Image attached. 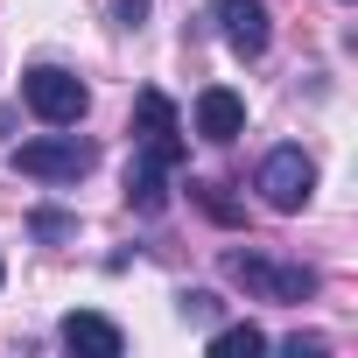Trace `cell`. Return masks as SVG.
I'll return each mask as SVG.
<instances>
[{"instance_id": "5b68a950", "label": "cell", "mask_w": 358, "mask_h": 358, "mask_svg": "<svg viewBox=\"0 0 358 358\" xmlns=\"http://www.w3.org/2000/svg\"><path fill=\"white\" fill-rule=\"evenodd\" d=\"M134 148H155L169 169H183L190 162V141H183V120H176V106H169V92H134Z\"/></svg>"}, {"instance_id": "3957f363", "label": "cell", "mask_w": 358, "mask_h": 358, "mask_svg": "<svg viewBox=\"0 0 358 358\" xmlns=\"http://www.w3.org/2000/svg\"><path fill=\"white\" fill-rule=\"evenodd\" d=\"M253 190H260V204H267V211L295 218V211L316 197V162H309L302 148H267V155H260V169H253Z\"/></svg>"}, {"instance_id": "9c48e42d", "label": "cell", "mask_w": 358, "mask_h": 358, "mask_svg": "<svg viewBox=\"0 0 358 358\" xmlns=\"http://www.w3.org/2000/svg\"><path fill=\"white\" fill-rule=\"evenodd\" d=\"M57 344H64V351H85V358H120V351H127L120 323H113V316H92V309H71V316L57 323Z\"/></svg>"}, {"instance_id": "277c9868", "label": "cell", "mask_w": 358, "mask_h": 358, "mask_svg": "<svg viewBox=\"0 0 358 358\" xmlns=\"http://www.w3.org/2000/svg\"><path fill=\"white\" fill-rule=\"evenodd\" d=\"M8 162H15L22 176H36V183H78V176H92L99 148L57 127V134H43V141H22V148H15Z\"/></svg>"}, {"instance_id": "4fadbf2b", "label": "cell", "mask_w": 358, "mask_h": 358, "mask_svg": "<svg viewBox=\"0 0 358 358\" xmlns=\"http://www.w3.org/2000/svg\"><path fill=\"white\" fill-rule=\"evenodd\" d=\"M281 351H295V358H323V351H330V337H316V330H295V337H281Z\"/></svg>"}, {"instance_id": "5bb4252c", "label": "cell", "mask_w": 358, "mask_h": 358, "mask_svg": "<svg viewBox=\"0 0 358 358\" xmlns=\"http://www.w3.org/2000/svg\"><path fill=\"white\" fill-rule=\"evenodd\" d=\"M211 309H218L211 288H183V316H211Z\"/></svg>"}, {"instance_id": "7c38bea8", "label": "cell", "mask_w": 358, "mask_h": 358, "mask_svg": "<svg viewBox=\"0 0 358 358\" xmlns=\"http://www.w3.org/2000/svg\"><path fill=\"white\" fill-rule=\"evenodd\" d=\"M29 232H36V239H71V232H78V218H64V211H36V218H29Z\"/></svg>"}, {"instance_id": "8992f818", "label": "cell", "mask_w": 358, "mask_h": 358, "mask_svg": "<svg viewBox=\"0 0 358 358\" xmlns=\"http://www.w3.org/2000/svg\"><path fill=\"white\" fill-rule=\"evenodd\" d=\"M211 22H218V36H225V50L232 57H267V43H274V15H267V0H211Z\"/></svg>"}, {"instance_id": "2e32d148", "label": "cell", "mask_w": 358, "mask_h": 358, "mask_svg": "<svg viewBox=\"0 0 358 358\" xmlns=\"http://www.w3.org/2000/svg\"><path fill=\"white\" fill-rule=\"evenodd\" d=\"M0 281H8V267H0Z\"/></svg>"}, {"instance_id": "9a60e30c", "label": "cell", "mask_w": 358, "mask_h": 358, "mask_svg": "<svg viewBox=\"0 0 358 358\" xmlns=\"http://www.w3.org/2000/svg\"><path fill=\"white\" fill-rule=\"evenodd\" d=\"M8 127H15V106H0V141H8Z\"/></svg>"}, {"instance_id": "ba28073f", "label": "cell", "mask_w": 358, "mask_h": 358, "mask_svg": "<svg viewBox=\"0 0 358 358\" xmlns=\"http://www.w3.org/2000/svg\"><path fill=\"white\" fill-rule=\"evenodd\" d=\"M169 162L155 155V148H134V162H127V204L141 211V218H162L169 211Z\"/></svg>"}, {"instance_id": "52a82bcc", "label": "cell", "mask_w": 358, "mask_h": 358, "mask_svg": "<svg viewBox=\"0 0 358 358\" xmlns=\"http://www.w3.org/2000/svg\"><path fill=\"white\" fill-rule=\"evenodd\" d=\"M190 127H197L211 148H225V141H239V134H246V99H239L232 85H204V92H197V106H190Z\"/></svg>"}, {"instance_id": "8fae6325", "label": "cell", "mask_w": 358, "mask_h": 358, "mask_svg": "<svg viewBox=\"0 0 358 358\" xmlns=\"http://www.w3.org/2000/svg\"><path fill=\"white\" fill-rule=\"evenodd\" d=\"M190 197H197L218 225H239V204H232V197H218V183H190Z\"/></svg>"}, {"instance_id": "6da1fadb", "label": "cell", "mask_w": 358, "mask_h": 358, "mask_svg": "<svg viewBox=\"0 0 358 358\" xmlns=\"http://www.w3.org/2000/svg\"><path fill=\"white\" fill-rule=\"evenodd\" d=\"M225 274H232L246 295H260V302H309V295L323 288L316 267L274 260V253H253V246H225Z\"/></svg>"}, {"instance_id": "7a4b0ae2", "label": "cell", "mask_w": 358, "mask_h": 358, "mask_svg": "<svg viewBox=\"0 0 358 358\" xmlns=\"http://www.w3.org/2000/svg\"><path fill=\"white\" fill-rule=\"evenodd\" d=\"M22 106H29L43 127H78L85 106H92V92H85L78 71H64V64H36V71H22Z\"/></svg>"}, {"instance_id": "30bf717a", "label": "cell", "mask_w": 358, "mask_h": 358, "mask_svg": "<svg viewBox=\"0 0 358 358\" xmlns=\"http://www.w3.org/2000/svg\"><path fill=\"white\" fill-rule=\"evenodd\" d=\"M239 351H267V330H260V323H225V330H211V358H239Z\"/></svg>"}]
</instances>
